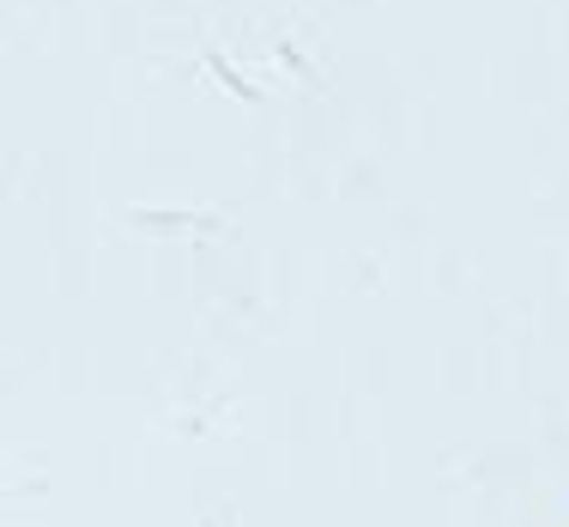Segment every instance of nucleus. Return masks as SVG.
<instances>
[]
</instances>
